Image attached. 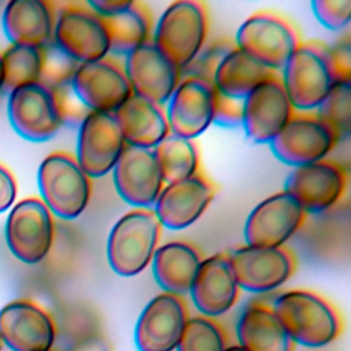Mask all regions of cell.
Masks as SVG:
<instances>
[{"label":"cell","instance_id":"1","mask_svg":"<svg viewBox=\"0 0 351 351\" xmlns=\"http://www.w3.org/2000/svg\"><path fill=\"white\" fill-rule=\"evenodd\" d=\"M293 343L322 347L341 332V321L335 307L321 295L292 289L278 295L270 306Z\"/></svg>","mask_w":351,"mask_h":351},{"label":"cell","instance_id":"2","mask_svg":"<svg viewBox=\"0 0 351 351\" xmlns=\"http://www.w3.org/2000/svg\"><path fill=\"white\" fill-rule=\"evenodd\" d=\"M280 78L293 110L314 112L336 84L329 47L321 41L300 43Z\"/></svg>","mask_w":351,"mask_h":351},{"label":"cell","instance_id":"3","mask_svg":"<svg viewBox=\"0 0 351 351\" xmlns=\"http://www.w3.org/2000/svg\"><path fill=\"white\" fill-rule=\"evenodd\" d=\"M37 182L41 202L58 218L75 219L89 204L92 178L67 152L49 154L38 167Z\"/></svg>","mask_w":351,"mask_h":351},{"label":"cell","instance_id":"4","mask_svg":"<svg viewBox=\"0 0 351 351\" xmlns=\"http://www.w3.org/2000/svg\"><path fill=\"white\" fill-rule=\"evenodd\" d=\"M162 226L152 210L133 208L111 228L107 240L110 267L122 277L141 273L154 256Z\"/></svg>","mask_w":351,"mask_h":351},{"label":"cell","instance_id":"5","mask_svg":"<svg viewBox=\"0 0 351 351\" xmlns=\"http://www.w3.org/2000/svg\"><path fill=\"white\" fill-rule=\"evenodd\" d=\"M208 12L203 1H173L159 16L151 40L163 55L182 70L206 44Z\"/></svg>","mask_w":351,"mask_h":351},{"label":"cell","instance_id":"6","mask_svg":"<svg viewBox=\"0 0 351 351\" xmlns=\"http://www.w3.org/2000/svg\"><path fill=\"white\" fill-rule=\"evenodd\" d=\"M295 26L271 11L250 15L237 29L234 44L271 71H280L300 45Z\"/></svg>","mask_w":351,"mask_h":351},{"label":"cell","instance_id":"7","mask_svg":"<svg viewBox=\"0 0 351 351\" xmlns=\"http://www.w3.org/2000/svg\"><path fill=\"white\" fill-rule=\"evenodd\" d=\"M8 118L25 140L43 143L52 138L64 122V106L58 89L41 82L11 90Z\"/></svg>","mask_w":351,"mask_h":351},{"label":"cell","instance_id":"8","mask_svg":"<svg viewBox=\"0 0 351 351\" xmlns=\"http://www.w3.org/2000/svg\"><path fill=\"white\" fill-rule=\"evenodd\" d=\"M52 41L78 64L110 56L107 29L86 3H66L56 14Z\"/></svg>","mask_w":351,"mask_h":351},{"label":"cell","instance_id":"9","mask_svg":"<svg viewBox=\"0 0 351 351\" xmlns=\"http://www.w3.org/2000/svg\"><path fill=\"white\" fill-rule=\"evenodd\" d=\"M337 143L336 133L315 112L295 111L269 145L280 162L299 167L324 160Z\"/></svg>","mask_w":351,"mask_h":351},{"label":"cell","instance_id":"10","mask_svg":"<svg viewBox=\"0 0 351 351\" xmlns=\"http://www.w3.org/2000/svg\"><path fill=\"white\" fill-rule=\"evenodd\" d=\"M53 236V215L40 199L21 200L7 217V245L12 255L23 263L41 262L52 247Z\"/></svg>","mask_w":351,"mask_h":351},{"label":"cell","instance_id":"11","mask_svg":"<svg viewBox=\"0 0 351 351\" xmlns=\"http://www.w3.org/2000/svg\"><path fill=\"white\" fill-rule=\"evenodd\" d=\"M229 262L239 288L265 293L285 284L296 269V259L287 247L241 245L232 250Z\"/></svg>","mask_w":351,"mask_h":351},{"label":"cell","instance_id":"12","mask_svg":"<svg viewBox=\"0 0 351 351\" xmlns=\"http://www.w3.org/2000/svg\"><path fill=\"white\" fill-rule=\"evenodd\" d=\"M70 84L90 112L114 114L133 95L123 66L112 56L80 64Z\"/></svg>","mask_w":351,"mask_h":351},{"label":"cell","instance_id":"13","mask_svg":"<svg viewBox=\"0 0 351 351\" xmlns=\"http://www.w3.org/2000/svg\"><path fill=\"white\" fill-rule=\"evenodd\" d=\"M125 148L114 114L88 112L78 129L74 158L90 178H100L111 173Z\"/></svg>","mask_w":351,"mask_h":351},{"label":"cell","instance_id":"14","mask_svg":"<svg viewBox=\"0 0 351 351\" xmlns=\"http://www.w3.org/2000/svg\"><path fill=\"white\" fill-rule=\"evenodd\" d=\"M217 189V185L199 171L188 178L165 184L151 210L162 228L184 230L204 214Z\"/></svg>","mask_w":351,"mask_h":351},{"label":"cell","instance_id":"15","mask_svg":"<svg viewBox=\"0 0 351 351\" xmlns=\"http://www.w3.org/2000/svg\"><path fill=\"white\" fill-rule=\"evenodd\" d=\"M215 104L217 90L211 81L182 77L165 107L170 133L196 138L213 123Z\"/></svg>","mask_w":351,"mask_h":351},{"label":"cell","instance_id":"16","mask_svg":"<svg viewBox=\"0 0 351 351\" xmlns=\"http://www.w3.org/2000/svg\"><path fill=\"white\" fill-rule=\"evenodd\" d=\"M306 213L285 191L270 195L248 214L243 234L247 245L284 247L299 230Z\"/></svg>","mask_w":351,"mask_h":351},{"label":"cell","instance_id":"17","mask_svg":"<svg viewBox=\"0 0 351 351\" xmlns=\"http://www.w3.org/2000/svg\"><path fill=\"white\" fill-rule=\"evenodd\" d=\"M189 319L182 296L162 292L143 308L136 326L134 343L138 351H174Z\"/></svg>","mask_w":351,"mask_h":351},{"label":"cell","instance_id":"18","mask_svg":"<svg viewBox=\"0 0 351 351\" xmlns=\"http://www.w3.org/2000/svg\"><path fill=\"white\" fill-rule=\"evenodd\" d=\"M111 174L119 197L134 208L151 210L165 186L154 148L126 145Z\"/></svg>","mask_w":351,"mask_h":351},{"label":"cell","instance_id":"19","mask_svg":"<svg viewBox=\"0 0 351 351\" xmlns=\"http://www.w3.org/2000/svg\"><path fill=\"white\" fill-rule=\"evenodd\" d=\"M295 112L278 74L258 85L241 104V128L256 144H269Z\"/></svg>","mask_w":351,"mask_h":351},{"label":"cell","instance_id":"20","mask_svg":"<svg viewBox=\"0 0 351 351\" xmlns=\"http://www.w3.org/2000/svg\"><path fill=\"white\" fill-rule=\"evenodd\" d=\"M132 93L165 106L181 81V70L149 38L125 56L122 64Z\"/></svg>","mask_w":351,"mask_h":351},{"label":"cell","instance_id":"21","mask_svg":"<svg viewBox=\"0 0 351 351\" xmlns=\"http://www.w3.org/2000/svg\"><path fill=\"white\" fill-rule=\"evenodd\" d=\"M346 188L344 169L326 159L293 167L284 185V191L299 203L306 214H319L332 208L343 197Z\"/></svg>","mask_w":351,"mask_h":351},{"label":"cell","instance_id":"22","mask_svg":"<svg viewBox=\"0 0 351 351\" xmlns=\"http://www.w3.org/2000/svg\"><path fill=\"white\" fill-rule=\"evenodd\" d=\"M86 4L100 16L107 29L110 55L126 56L151 38L152 16L143 1L93 0Z\"/></svg>","mask_w":351,"mask_h":351},{"label":"cell","instance_id":"23","mask_svg":"<svg viewBox=\"0 0 351 351\" xmlns=\"http://www.w3.org/2000/svg\"><path fill=\"white\" fill-rule=\"evenodd\" d=\"M0 337L12 351H49L55 325L38 304L14 300L0 310Z\"/></svg>","mask_w":351,"mask_h":351},{"label":"cell","instance_id":"24","mask_svg":"<svg viewBox=\"0 0 351 351\" xmlns=\"http://www.w3.org/2000/svg\"><path fill=\"white\" fill-rule=\"evenodd\" d=\"M239 289L228 254H215L202 261L189 293L195 307L211 318L233 307Z\"/></svg>","mask_w":351,"mask_h":351},{"label":"cell","instance_id":"25","mask_svg":"<svg viewBox=\"0 0 351 351\" xmlns=\"http://www.w3.org/2000/svg\"><path fill=\"white\" fill-rule=\"evenodd\" d=\"M56 11L44 0H11L3 12V29L12 45L44 47L52 41Z\"/></svg>","mask_w":351,"mask_h":351},{"label":"cell","instance_id":"26","mask_svg":"<svg viewBox=\"0 0 351 351\" xmlns=\"http://www.w3.org/2000/svg\"><path fill=\"white\" fill-rule=\"evenodd\" d=\"M114 117L129 147L155 148L170 134L165 107L136 95H132Z\"/></svg>","mask_w":351,"mask_h":351},{"label":"cell","instance_id":"27","mask_svg":"<svg viewBox=\"0 0 351 351\" xmlns=\"http://www.w3.org/2000/svg\"><path fill=\"white\" fill-rule=\"evenodd\" d=\"M203 258L191 243L171 240L158 248L151 259L152 274L163 292L182 296L189 292Z\"/></svg>","mask_w":351,"mask_h":351},{"label":"cell","instance_id":"28","mask_svg":"<svg viewBox=\"0 0 351 351\" xmlns=\"http://www.w3.org/2000/svg\"><path fill=\"white\" fill-rule=\"evenodd\" d=\"M237 339L245 351H293L295 343L273 308L261 302L248 304L237 321Z\"/></svg>","mask_w":351,"mask_h":351},{"label":"cell","instance_id":"29","mask_svg":"<svg viewBox=\"0 0 351 351\" xmlns=\"http://www.w3.org/2000/svg\"><path fill=\"white\" fill-rule=\"evenodd\" d=\"M276 74L278 73L269 70L236 47L219 63L211 82L218 93L244 100L258 85Z\"/></svg>","mask_w":351,"mask_h":351},{"label":"cell","instance_id":"30","mask_svg":"<svg viewBox=\"0 0 351 351\" xmlns=\"http://www.w3.org/2000/svg\"><path fill=\"white\" fill-rule=\"evenodd\" d=\"M154 151L165 184L188 178L200 171L199 149L193 140L170 133Z\"/></svg>","mask_w":351,"mask_h":351},{"label":"cell","instance_id":"31","mask_svg":"<svg viewBox=\"0 0 351 351\" xmlns=\"http://www.w3.org/2000/svg\"><path fill=\"white\" fill-rule=\"evenodd\" d=\"M1 56L3 82L7 89L40 82L44 66L43 47L11 45Z\"/></svg>","mask_w":351,"mask_h":351},{"label":"cell","instance_id":"32","mask_svg":"<svg viewBox=\"0 0 351 351\" xmlns=\"http://www.w3.org/2000/svg\"><path fill=\"white\" fill-rule=\"evenodd\" d=\"M226 335L223 328L213 318L199 315L188 319L177 351H225Z\"/></svg>","mask_w":351,"mask_h":351},{"label":"cell","instance_id":"33","mask_svg":"<svg viewBox=\"0 0 351 351\" xmlns=\"http://www.w3.org/2000/svg\"><path fill=\"white\" fill-rule=\"evenodd\" d=\"M336 133L339 141L351 130V81H336L314 111Z\"/></svg>","mask_w":351,"mask_h":351},{"label":"cell","instance_id":"34","mask_svg":"<svg viewBox=\"0 0 351 351\" xmlns=\"http://www.w3.org/2000/svg\"><path fill=\"white\" fill-rule=\"evenodd\" d=\"M234 48V41L229 38H218L211 43H206L197 55L181 70V78L199 77L207 81H213L217 67Z\"/></svg>","mask_w":351,"mask_h":351},{"label":"cell","instance_id":"35","mask_svg":"<svg viewBox=\"0 0 351 351\" xmlns=\"http://www.w3.org/2000/svg\"><path fill=\"white\" fill-rule=\"evenodd\" d=\"M43 51L44 66L40 82L49 88L58 89L64 82L71 81V77L80 64L60 51L53 41L44 45Z\"/></svg>","mask_w":351,"mask_h":351},{"label":"cell","instance_id":"36","mask_svg":"<svg viewBox=\"0 0 351 351\" xmlns=\"http://www.w3.org/2000/svg\"><path fill=\"white\" fill-rule=\"evenodd\" d=\"M311 10L317 21L328 30L341 32L350 25L351 0H313Z\"/></svg>","mask_w":351,"mask_h":351},{"label":"cell","instance_id":"37","mask_svg":"<svg viewBox=\"0 0 351 351\" xmlns=\"http://www.w3.org/2000/svg\"><path fill=\"white\" fill-rule=\"evenodd\" d=\"M329 56L336 81H351V38L348 33L329 47Z\"/></svg>","mask_w":351,"mask_h":351},{"label":"cell","instance_id":"38","mask_svg":"<svg viewBox=\"0 0 351 351\" xmlns=\"http://www.w3.org/2000/svg\"><path fill=\"white\" fill-rule=\"evenodd\" d=\"M243 100H234L217 92V104L213 123L223 128L241 126Z\"/></svg>","mask_w":351,"mask_h":351},{"label":"cell","instance_id":"39","mask_svg":"<svg viewBox=\"0 0 351 351\" xmlns=\"http://www.w3.org/2000/svg\"><path fill=\"white\" fill-rule=\"evenodd\" d=\"M16 197V182L12 174L0 165V213L10 208Z\"/></svg>","mask_w":351,"mask_h":351},{"label":"cell","instance_id":"40","mask_svg":"<svg viewBox=\"0 0 351 351\" xmlns=\"http://www.w3.org/2000/svg\"><path fill=\"white\" fill-rule=\"evenodd\" d=\"M71 351H112V347L106 337L95 335L80 340Z\"/></svg>","mask_w":351,"mask_h":351},{"label":"cell","instance_id":"41","mask_svg":"<svg viewBox=\"0 0 351 351\" xmlns=\"http://www.w3.org/2000/svg\"><path fill=\"white\" fill-rule=\"evenodd\" d=\"M225 351H245V350H243L240 346H232V347H228Z\"/></svg>","mask_w":351,"mask_h":351},{"label":"cell","instance_id":"42","mask_svg":"<svg viewBox=\"0 0 351 351\" xmlns=\"http://www.w3.org/2000/svg\"><path fill=\"white\" fill-rule=\"evenodd\" d=\"M4 82H3V66H1V56H0V89L3 88Z\"/></svg>","mask_w":351,"mask_h":351},{"label":"cell","instance_id":"43","mask_svg":"<svg viewBox=\"0 0 351 351\" xmlns=\"http://www.w3.org/2000/svg\"><path fill=\"white\" fill-rule=\"evenodd\" d=\"M1 348H3V340H1V337H0V351H1Z\"/></svg>","mask_w":351,"mask_h":351}]
</instances>
